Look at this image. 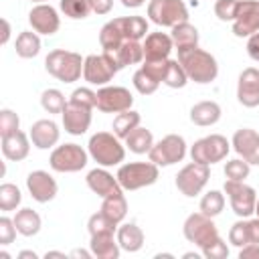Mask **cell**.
Returning a JSON list of instances; mask_svg holds the SVG:
<instances>
[{
  "instance_id": "obj_49",
  "label": "cell",
  "mask_w": 259,
  "mask_h": 259,
  "mask_svg": "<svg viewBox=\"0 0 259 259\" xmlns=\"http://www.w3.org/2000/svg\"><path fill=\"white\" fill-rule=\"evenodd\" d=\"M200 253H202L206 259H227V257H229V247H227V243H225L223 239H219V241H214L210 247L202 249Z\"/></svg>"
},
{
  "instance_id": "obj_44",
  "label": "cell",
  "mask_w": 259,
  "mask_h": 259,
  "mask_svg": "<svg viewBox=\"0 0 259 259\" xmlns=\"http://www.w3.org/2000/svg\"><path fill=\"white\" fill-rule=\"evenodd\" d=\"M87 229H89V235H95V233H107V231H113V233H115L117 225H115V223H111V221H109V219L99 210V212H95V214H91V217H89Z\"/></svg>"
},
{
  "instance_id": "obj_24",
  "label": "cell",
  "mask_w": 259,
  "mask_h": 259,
  "mask_svg": "<svg viewBox=\"0 0 259 259\" xmlns=\"http://www.w3.org/2000/svg\"><path fill=\"white\" fill-rule=\"evenodd\" d=\"M30 136H26L24 132L16 130L8 136H2V154L6 160H12V162H20L28 156L30 152V142H28Z\"/></svg>"
},
{
  "instance_id": "obj_3",
  "label": "cell",
  "mask_w": 259,
  "mask_h": 259,
  "mask_svg": "<svg viewBox=\"0 0 259 259\" xmlns=\"http://www.w3.org/2000/svg\"><path fill=\"white\" fill-rule=\"evenodd\" d=\"M87 152L103 168L117 166L125 158V148L121 146L119 138L115 134H109V132H97V134H93L89 138Z\"/></svg>"
},
{
  "instance_id": "obj_15",
  "label": "cell",
  "mask_w": 259,
  "mask_h": 259,
  "mask_svg": "<svg viewBox=\"0 0 259 259\" xmlns=\"http://www.w3.org/2000/svg\"><path fill=\"white\" fill-rule=\"evenodd\" d=\"M233 150L251 166H259V134L251 127H241L233 134Z\"/></svg>"
},
{
  "instance_id": "obj_55",
  "label": "cell",
  "mask_w": 259,
  "mask_h": 259,
  "mask_svg": "<svg viewBox=\"0 0 259 259\" xmlns=\"http://www.w3.org/2000/svg\"><path fill=\"white\" fill-rule=\"evenodd\" d=\"M144 2H146V0H121V4H123L125 8H140Z\"/></svg>"
},
{
  "instance_id": "obj_34",
  "label": "cell",
  "mask_w": 259,
  "mask_h": 259,
  "mask_svg": "<svg viewBox=\"0 0 259 259\" xmlns=\"http://www.w3.org/2000/svg\"><path fill=\"white\" fill-rule=\"evenodd\" d=\"M142 121V115L134 109H125L121 113H117V117L113 119V134L119 138V140H125Z\"/></svg>"
},
{
  "instance_id": "obj_1",
  "label": "cell",
  "mask_w": 259,
  "mask_h": 259,
  "mask_svg": "<svg viewBox=\"0 0 259 259\" xmlns=\"http://www.w3.org/2000/svg\"><path fill=\"white\" fill-rule=\"evenodd\" d=\"M178 63L186 71L188 81H194V83H200V85H206V83L214 81L217 75H219L217 59L210 53H206L198 47L180 49L178 51Z\"/></svg>"
},
{
  "instance_id": "obj_31",
  "label": "cell",
  "mask_w": 259,
  "mask_h": 259,
  "mask_svg": "<svg viewBox=\"0 0 259 259\" xmlns=\"http://www.w3.org/2000/svg\"><path fill=\"white\" fill-rule=\"evenodd\" d=\"M160 79H162L164 85H168L172 89H180V87H184L188 83V75L182 69V65L178 63V59L176 61H172V59H166L164 61V65H162V77Z\"/></svg>"
},
{
  "instance_id": "obj_52",
  "label": "cell",
  "mask_w": 259,
  "mask_h": 259,
  "mask_svg": "<svg viewBox=\"0 0 259 259\" xmlns=\"http://www.w3.org/2000/svg\"><path fill=\"white\" fill-rule=\"evenodd\" d=\"M113 8V0H91V10L95 14H107Z\"/></svg>"
},
{
  "instance_id": "obj_50",
  "label": "cell",
  "mask_w": 259,
  "mask_h": 259,
  "mask_svg": "<svg viewBox=\"0 0 259 259\" xmlns=\"http://www.w3.org/2000/svg\"><path fill=\"white\" fill-rule=\"evenodd\" d=\"M247 55L259 63V32H253L251 36H247Z\"/></svg>"
},
{
  "instance_id": "obj_16",
  "label": "cell",
  "mask_w": 259,
  "mask_h": 259,
  "mask_svg": "<svg viewBox=\"0 0 259 259\" xmlns=\"http://www.w3.org/2000/svg\"><path fill=\"white\" fill-rule=\"evenodd\" d=\"M61 115H63V127L71 136H81L91 125V107L67 101V105H65Z\"/></svg>"
},
{
  "instance_id": "obj_10",
  "label": "cell",
  "mask_w": 259,
  "mask_h": 259,
  "mask_svg": "<svg viewBox=\"0 0 259 259\" xmlns=\"http://www.w3.org/2000/svg\"><path fill=\"white\" fill-rule=\"evenodd\" d=\"M87 156L79 144H63L51 152L49 164L55 172H79L87 166Z\"/></svg>"
},
{
  "instance_id": "obj_9",
  "label": "cell",
  "mask_w": 259,
  "mask_h": 259,
  "mask_svg": "<svg viewBox=\"0 0 259 259\" xmlns=\"http://www.w3.org/2000/svg\"><path fill=\"white\" fill-rule=\"evenodd\" d=\"M148 156H150V160L156 166H172V164L184 160V156H186V142L178 134H168V136H164L160 142H156L152 146Z\"/></svg>"
},
{
  "instance_id": "obj_19",
  "label": "cell",
  "mask_w": 259,
  "mask_h": 259,
  "mask_svg": "<svg viewBox=\"0 0 259 259\" xmlns=\"http://www.w3.org/2000/svg\"><path fill=\"white\" fill-rule=\"evenodd\" d=\"M28 22L32 26L34 32L38 34H55L61 26V18L57 14V10L51 4H36L30 12H28Z\"/></svg>"
},
{
  "instance_id": "obj_36",
  "label": "cell",
  "mask_w": 259,
  "mask_h": 259,
  "mask_svg": "<svg viewBox=\"0 0 259 259\" xmlns=\"http://www.w3.org/2000/svg\"><path fill=\"white\" fill-rule=\"evenodd\" d=\"M123 40H125V36H123V32H121V28L117 26L115 18L109 20V22H105V24L101 26V30H99V45H101L103 51H113V49H117Z\"/></svg>"
},
{
  "instance_id": "obj_30",
  "label": "cell",
  "mask_w": 259,
  "mask_h": 259,
  "mask_svg": "<svg viewBox=\"0 0 259 259\" xmlns=\"http://www.w3.org/2000/svg\"><path fill=\"white\" fill-rule=\"evenodd\" d=\"M170 36H172V42H174L176 51L188 49V47H198V30L188 20L172 26V34Z\"/></svg>"
},
{
  "instance_id": "obj_57",
  "label": "cell",
  "mask_w": 259,
  "mask_h": 259,
  "mask_svg": "<svg viewBox=\"0 0 259 259\" xmlns=\"http://www.w3.org/2000/svg\"><path fill=\"white\" fill-rule=\"evenodd\" d=\"M45 257H47V259H49V257H65V253H61V251H47Z\"/></svg>"
},
{
  "instance_id": "obj_46",
  "label": "cell",
  "mask_w": 259,
  "mask_h": 259,
  "mask_svg": "<svg viewBox=\"0 0 259 259\" xmlns=\"http://www.w3.org/2000/svg\"><path fill=\"white\" fill-rule=\"evenodd\" d=\"M237 6H239V0H217L214 2V14L223 22H229V20L233 22Z\"/></svg>"
},
{
  "instance_id": "obj_51",
  "label": "cell",
  "mask_w": 259,
  "mask_h": 259,
  "mask_svg": "<svg viewBox=\"0 0 259 259\" xmlns=\"http://www.w3.org/2000/svg\"><path fill=\"white\" fill-rule=\"evenodd\" d=\"M239 259H259V245L249 243V245L241 247L239 249Z\"/></svg>"
},
{
  "instance_id": "obj_35",
  "label": "cell",
  "mask_w": 259,
  "mask_h": 259,
  "mask_svg": "<svg viewBox=\"0 0 259 259\" xmlns=\"http://www.w3.org/2000/svg\"><path fill=\"white\" fill-rule=\"evenodd\" d=\"M125 146L130 148V152L134 154H148L154 146V136L150 130L146 127H136L127 138H125Z\"/></svg>"
},
{
  "instance_id": "obj_58",
  "label": "cell",
  "mask_w": 259,
  "mask_h": 259,
  "mask_svg": "<svg viewBox=\"0 0 259 259\" xmlns=\"http://www.w3.org/2000/svg\"><path fill=\"white\" fill-rule=\"evenodd\" d=\"M71 255H73V257H79V255H81V257H91L93 253H91V251H89V253H87V251H73Z\"/></svg>"
},
{
  "instance_id": "obj_39",
  "label": "cell",
  "mask_w": 259,
  "mask_h": 259,
  "mask_svg": "<svg viewBox=\"0 0 259 259\" xmlns=\"http://www.w3.org/2000/svg\"><path fill=\"white\" fill-rule=\"evenodd\" d=\"M40 105L49 113H63L67 101H65V95L59 89H45L42 95H40Z\"/></svg>"
},
{
  "instance_id": "obj_17",
  "label": "cell",
  "mask_w": 259,
  "mask_h": 259,
  "mask_svg": "<svg viewBox=\"0 0 259 259\" xmlns=\"http://www.w3.org/2000/svg\"><path fill=\"white\" fill-rule=\"evenodd\" d=\"M26 188L30 192V196L36 200V202H49L57 196L59 192V186H57V180L45 172V170H34L26 176Z\"/></svg>"
},
{
  "instance_id": "obj_22",
  "label": "cell",
  "mask_w": 259,
  "mask_h": 259,
  "mask_svg": "<svg viewBox=\"0 0 259 259\" xmlns=\"http://www.w3.org/2000/svg\"><path fill=\"white\" fill-rule=\"evenodd\" d=\"M174 49L172 36L166 32H150L144 40V61H164Z\"/></svg>"
},
{
  "instance_id": "obj_42",
  "label": "cell",
  "mask_w": 259,
  "mask_h": 259,
  "mask_svg": "<svg viewBox=\"0 0 259 259\" xmlns=\"http://www.w3.org/2000/svg\"><path fill=\"white\" fill-rule=\"evenodd\" d=\"M249 172H251V164L245 162L243 158H235L225 164V176L229 180H245Z\"/></svg>"
},
{
  "instance_id": "obj_33",
  "label": "cell",
  "mask_w": 259,
  "mask_h": 259,
  "mask_svg": "<svg viewBox=\"0 0 259 259\" xmlns=\"http://www.w3.org/2000/svg\"><path fill=\"white\" fill-rule=\"evenodd\" d=\"M16 55L20 59H32L40 53V38H38V32H32V30H24L16 36Z\"/></svg>"
},
{
  "instance_id": "obj_28",
  "label": "cell",
  "mask_w": 259,
  "mask_h": 259,
  "mask_svg": "<svg viewBox=\"0 0 259 259\" xmlns=\"http://www.w3.org/2000/svg\"><path fill=\"white\" fill-rule=\"evenodd\" d=\"M14 225H16V231L22 235V237H34L38 231H40V214L32 208H20L16 210L14 214Z\"/></svg>"
},
{
  "instance_id": "obj_59",
  "label": "cell",
  "mask_w": 259,
  "mask_h": 259,
  "mask_svg": "<svg viewBox=\"0 0 259 259\" xmlns=\"http://www.w3.org/2000/svg\"><path fill=\"white\" fill-rule=\"evenodd\" d=\"M190 257H194V259H198V255H196V253H184V259H190Z\"/></svg>"
},
{
  "instance_id": "obj_56",
  "label": "cell",
  "mask_w": 259,
  "mask_h": 259,
  "mask_svg": "<svg viewBox=\"0 0 259 259\" xmlns=\"http://www.w3.org/2000/svg\"><path fill=\"white\" fill-rule=\"evenodd\" d=\"M38 255L34 253V251H20L18 253V259H36Z\"/></svg>"
},
{
  "instance_id": "obj_32",
  "label": "cell",
  "mask_w": 259,
  "mask_h": 259,
  "mask_svg": "<svg viewBox=\"0 0 259 259\" xmlns=\"http://www.w3.org/2000/svg\"><path fill=\"white\" fill-rule=\"evenodd\" d=\"M101 212H103L111 223L119 225V223L125 219V214H127V200H125L123 192H121V194L105 196L103 202H101Z\"/></svg>"
},
{
  "instance_id": "obj_20",
  "label": "cell",
  "mask_w": 259,
  "mask_h": 259,
  "mask_svg": "<svg viewBox=\"0 0 259 259\" xmlns=\"http://www.w3.org/2000/svg\"><path fill=\"white\" fill-rule=\"evenodd\" d=\"M87 186L101 198L105 196H111V194H121V184L117 180V176L109 174L105 168H93L91 172H87V178H85Z\"/></svg>"
},
{
  "instance_id": "obj_37",
  "label": "cell",
  "mask_w": 259,
  "mask_h": 259,
  "mask_svg": "<svg viewBox=\"0 0 259 259\" xmlns=\"http://www.w3.org/2000/svg\"><path fill=\"white\" fill-rule=\"evenodd\" d=\"M225 208V194L219 190H208L202 198H200V212L206 217H217L221 214Z\"/></svg>"
},
{
  "instance_id": "obj_60",
  "label": "cell",
  "mask_w": 259,
  "mask_h": 259,
  "mask_svg": "<svg viewBox=\"0 0 259 259\" xmlns=\"http://www.w3.org/2000/svg\"><path fill=\"white\" fill-rule=\"evenodd\" d=\"M0 259H10V255L6 251H0Z\"/></svg>"
},
{
  "instance_id": "obj_26",
  "label": "cell",
  "mask_w": 259,
  "mask_h": 259,
  "mask_svg": "<svg viewBox=\"0 0 259 259\" xmlns=\"http://www.w3.org/2000/svg\"><path fill=\"white\" fill-rule=\"evenodd\" d=\"M221 115H223V111L217 101H198L190 107V121L200 127L214 125L221 119Z\"/></svg>"
},
{
  "instance_id": "obj_18",
  "label": "cell",
  "mask_w": 259,
  "mask_h": 259,
  "mask_svg": "<svg viewBox=\"0 0 259 259\" xmlns=\"http://www.w3.org/2000/svg\"><path fill=\"white\" fill-rule=\"evenodd\" d=\"M237 99L245 107L259 105V69L247 67L241 71L237 81Z\"/></svg>"
},
{
  "instance_id": "obj_47",
  "label": "cell",
  "mask_w": 259,
  "mask_h": 259,
  "mask_svg": "<svg viewBox=\"0 0 259 259\" xmlns=\"http://www.w3.org/2000/svg\"><path fill=\"white\" fill-rule=\"evenodd\" d=\"M18 125H20V119L12 109H2L0 111V136H8V134L16 132Z\"/></svg>"
},
{
  "instance_id": "obj_14",
  "label": "cell",
  "mask_w": 259,
  "mask_h": 259,
  "mask_svg": "<svg viewBox=\"0 0 259 259\" xmlns=\"http://www.w3.org/2000/svg\"><path fill=\"white\" fill-rule=\"evenodd\" d=\"M253 32H259V0H239L233 18V34L243 38Z\"/></svg>"
},
{
  "instance_id": "obj_11",
  "label": "cell",
  "mask_w": 259,
  "mask_h": 259,
  "mask_svg": "<svg viewBox=\"0 0 259 259\" xmlns=\"http://www.w3.org/2000/svg\"><path fill=\"white\" fill-rule=\"evenodd\" d=\"M208 178H210V168L206 164H200V162L192 160L190 164L180 168V172L176 174V188L184 196L192 198V196L202 192V188L206 186Z\"/></svg>"
},
{
  "instance_id": "obj_41",
  "label": "cell",
  "mask_w": 259,
  "mask_h": 259,
  "mask_svg": "<svg viewBox=\"0 0 259 259\" xmlns=\"http://www.w3.org/2000/svg\"><path fill=\"white\" fill-rule=\"evenodd\" d=\"M22 200V194L16 184L4 182L0 186V210H14Z\"/></svg>"
},
{
  "instance_id": "obj_61",
  "label": "cell",
  "mask_w": 259,
  "mask_h": 259,
  "mask_svg": "<svg viewBox=\"0 0 259 259\" xmlns=\"http://www.w3.org/2000/svg\"><path fill=\"white\" fill-rule=\"evenodd\" d=\"M255 212H257V217H259V198H257V206H255Z\"/></svg>"
},
{
  "instance_id": "obj_4",
  "label": "cell",
  "mask_w": 259,
  "mask_h": 259,
  "mask_svg": "<svg viewBox=\"0 0 259 259\" xmlns=\"http://www.w3.org/2000/svg\"><path fill=\"white\" fill-rule=\"evenodd\" d=\"M182 233L186 237L188 243L196 245L200 251L210 247L214 241L221 239L217 225L212 223V217H206L202 212H192L186 217L184 225H182Z\"/></svg>"
},
{
  "instance_id": "obj_29",
  "label": "cell",
  "mask_w": 259,
  "mask_h": 259,
  "mask_svg": "<svg viewBox=\"0 0 259 259\" xmlns=\"http://www.w3.org/2000/svg\"><path fill=\"white\" fill-rule=\"evenodd\" d=\"M117 26L121 28L125 40H140L144 36H148V20L142 18V16H121V18H115Z\"/></svg>"
},
{
  "instance_id": "obj_43",
  "label": "cell",
  "mask_w": 259,
  "mask_h": 259,
  "mask_svg": "<svg viewBox=\"0 0 259 259\" xmlns=\"http://www.w3.org/2000/svg\"><path fill=\"white\" fill-rule=\"evenodd\" d=\"M229 243L235 245V247H239V249L251 243V239H249V223L247 221L241 219V221H237L229 229Z\"/></svg>"
},
{
  "instance_id": "obj_27",
  "label": "cell",
  "mask_w": 259,
  "mask_h": 259,
  "mask_svg": "<svg viewBox=\"0 0 259 259\" xmlns=\"http://www.w3.org/2000/svg\"><path fill=\"white\" fill-rule=\"evenodd\" d=\"M117 243L123 251L136 253L144 247V231L136 223H123L117 225Z\"/></svg>"
},
{
  "instance_id": "obj_38",
  "label": "cell",
  "mask_w": 259,
  "mask_h": 259,
  "mask_svg": "<svg viewBox=\"0 0 259 259\" xmlns=\"http://www.w3.org/2000/svg\"><path fill=\"white\" fill-rule=\"evenodd\" d=\"M134 87L142 93V95H152L156 89H158V85H160V81L146 69V67H140L136 73H134Z\"/></svg>"
},
{
  "instance_id": "obj_53",
  "label": "cell",
  "mask_w": 259,
  "mask_h": 259,
  "mask_svg": "<svg viewBox=\"0 0 259 259\" xmlns=\"http://www.w3.org/2000/svg\"><path fill=\"white\" fill-rule=\"evenodd\" d=\"M247 223H249V239H251V243H257L259 245V217L257 219H251Z\"/></svg>"
},
{
  "instance_id": "obj_54",
  "label": "cell",
  "mask_w": 259,
  "mask_h": 259,
  "mask_svg": "<svg viewBox=\"0 0 259 259\" xmlns=\"http://www.w3.org/2000/svg\"><path fill=\"white\" fill-rule=\"evenodd\" d=\"M8 38H10V24H8V20H6V18H2V38H0V42H2V45H6V42H8Z\"/></svg>"
},
{
  "instance_id": "obj_7",
  "label": "cell",
  "mask_w": 259,
  "mask_h": 259,
  "mask_svg": "<svg viewBox=\"0 0 259 259\" xmlns=\"http://www.w3.org/2000/svg\"><path fill=\"white\" fill-rule=\"evenodd\" d=\"M148 18L158 26H176L188 20V8L182 0H150Z\"/></svg>"
},
{
  "instance_id": "obj_8",
  "label": "cell",
  "mask_w": 259,
  "mask_h": 259,
  "mask_svg": "<svg viewBox=\"0 0 259 259\" xmlns=\"http://www.w3.org/2000/svg\"><path fill=\"white\" fill-rule=\"evenodd\" d=\"M225 194L229 196L231 208L239 219H247L255 212L257 192L253 186L245 184V180H229L225 182Z\"/></svg>"
},
{
  "instance_id": "obj_48",
  "label": "cell",
  "mask_w": 259,
  "mask_h": 259,
  "mask_svg": "<svg viewBox=\"0 0 259 259\" xmlns=\"http://www.w3.org/2000/svg\"><path fill=\"white\" fill-rule=\"evenodd\" d=\"M16 225H14V219H8V217H2L0 219V245L6 247L14 241L16 237Z\"/></svg>"
},
{
  "instance_id": "obj_21",
  "label": "cell",
  "mask_w": 259,
  "mask_h": 259,
  "mask_svg": "<svg viewBox=\"0 0 259 259\" xmlns=\"http://www.w3.org/2000/svg\"><path fill=\"white\" fill-rule=\"evenodd\" d=\"M111 63L119 69L127 67V65H138L144 61V45H140V40H123L117 49L113 51H103Z\"/></svg>"
},
{
  "instance_id": "obj_25",
  "label": "cell",
  "mask_w": 259,
  "mask_h": 259,
  "mask_svg": "<svg viewBox=\"0 0 259 259\" xmlns=\"http://www.w3.org/2000/svg\"><path fill=\"white\" fill-rule=\"evenodd\" d=\"M89 251L93 253V257H99V259H117L121 253V247L117 243V237H113V231H107V233L91 235Z\"/></svg>"
},
{
  "instance_id": "obj_45",
  "label": "cell",
  "mask_w": 259,
  "mask_h": 259,
  "mask_svg": "<svg viewBox=\"0 0 259 259\" xmlns=\"http://www.w3.org/2000/svg\"><path fill=\"white\" fill-rule=\"evenodd\" d=\"M69 101L93 109V107H97V91H91L89 87H79V89H75V91L71 93Z\"/></svg>"
},
{
  "instance_id": "obj_5",
  "label": "cell",
  "mask_w": 259,
  "mask_h": 259,
  "mask_svg": "<svg viewBox=\"0 0 259 259\" xmlns=\"http://www.w3.org/2000/svg\"><path fill=\"white\" fill-rule=\"evenodd\" d=\"M115 176H117V180H119L123 190H140L144 186L154 184L158 180L160 172H158V166L150 160V162H127V164H121Z\"/></svg>"
},
{
  "instance_id": "obj_6",
  "label": "cell",
  "mask_w": 259,
  "mask_h": 259,
  "mask_svg": "<svg viewBox=\"0 0 259 259\" xmlns=\"http://www.w3.org/2000/svg\"><path fill=\"white\" fill-rule=\"evenodd\" d=\"M231 150V144L225 136L221 134H210V136H204L200 140H196L190 148V158L194 162H200V164H217V162H223L227 158Z\"/></svg>"
},
{
  "instance_id": "obj_40",
  "label": "cell",
  "mask_w": 259,
  "mask_h": 259,
  "mask_svg": "<svg viewBox=\"0 0 259 259\" xmlns=\"http://www.w3.org/2000/svg\"><path fill=\"white\" fill-rule=\"evenodd\" d=\"M59 6H61L65 16L75 18V20L85 18V16H89V12H93L91 10V0H61Z\"/></svg>"
},
{
  "instance_id": "obj_23",
  "label": "cell",
  "mask_w": 259,
  "mask_h": 259,
  "mask_svg": "<svg viewBox=\"0 0 259 259\" xmlns=\"http://www.w3.org/2000/svg\"><path fill=\"white\" fill-rule=\"evenodd\" d=\"M28 136H30V142H32L34 148L49 150L59 142L61 132H59V125L53 119H38V121L32 123Z\"/></svg>"
},
{
  "instance_id": "obj_62",
  "label": "cell",
  "mask_w": 259,
  "mask_h": 259,
  "mask_svg": "<svg viewBox=\"0 0 259 259\" xmlns=\"http://www.w3.org/2000/svg\"><path fill=\"white\" fill-rule=\"evenodd\" d=\"M32 2H40V4H42V2H45V0H32Z\"/></svg>"
},
{
  "instance_id": "obj_12",
  "label": "cell",
  "mask_w": 259,
  "mask_h": 259,
  "mask_svg": "<svg viewBox=\"0 0 259 259\" xmlns=\"http://www.w3.org/2000/svg\"><path fill=\"white\" fill-rule=\"evenodd\" d=\"M134 95L130 89L119 85H103L97 89V109L103 113H121L125 109H132Z\"/></svg>"
},
{
  "instance_id": "obj_2",
  "label": "cell",
  "mask_w": 259,
  "mask_h": 259,
  "mask_svg": "<svg viewBox=\"0 0 259 259\" xmlns=\"http://www.w3.org/2000/svg\"><path fill=\"white\" fill-rule=\"evenodd\" d=\"M83 63L85 59L79 53L65 51V49H55L47 55L45 59V69L49 75L63 83H75L83 75Z\"/></svg>"
},
{
  "instance_id": "obj_13",
  "label": "cell",
  "mask_w": 259,
  "mask_h": 259,
  "mask_svg": "<svg viewBox=\"0 0 259 259\" xmlns=\"http://www.w3.org/2000/svg\"><path fill=\"white\" fill-rule=\"evenodd\" d=\"M117 73V67L111 63V59L101 53V55H89L85 57V63H83V79L89 83V85H107L113 75Z\"/></svg>"
}]
</instances>
